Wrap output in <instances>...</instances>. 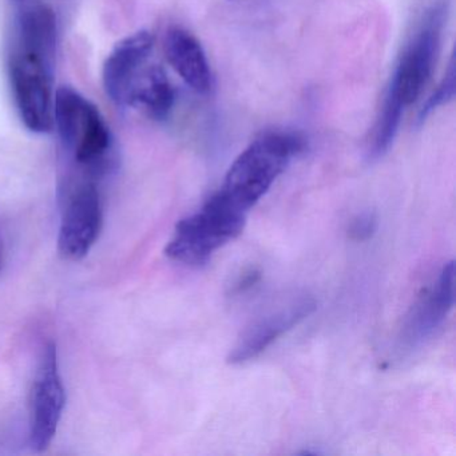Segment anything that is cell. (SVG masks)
<instances>
[{
    "label": "cell",
    "mask_w": 456,
    "mask_h": 456,
    "mask_svg": "<svg viewBox=\"0 0 456 456\" xmlns=\"http://www.w3.org/2000/svg\"><path fill=\"white\" fill-rule=\"evenodd\" d=\"M304 149L305 140L298 133H264L237 157L218 193L242 212H249Z\"/></svg>",
    "instance_id": "cell-1"
},
{
    "label": "cell",
    "mask_w": 456,
    "mask_h": 456,
    "mask_svg": "<svg viewBox=\"0 0 456 456\" xmlns=\"http://www.w3.org/2000/svg\"><path fill=\"white\" fill-rule=\"evenodd\" d=\"M245 223L247 213L217 191L200 212L175 225L165 253L170 260L201 268L209 263L216 250L241 234Z\"/></svg>",
    "instance_id": "cell-2"
},
{
    "label": "cell",
    "mask_w": 456,
    "mask_h": 456,
    "mask_svg": "<svg viewBox=\"0 0 456 456\" xmlns=\"http://www.w3.org/2000/svg\"><path fill=\"white\" fill-rule=\"evenodd\" d=\"M448 10V0H435L424 12L418 28L400 57L388 92L404 108L418 101L434 73Z\"/></svg>",
    "instance_id": "cell-3"
},
{
    "label": "cell",
    "mask_w": 456,
    "mask_h": 456,
    "mask_svg": "<svg viewBox=\"0 0 456 456\" xmlns=\"http://www.w3.org/2000/svg\"><path fill=\"white\" fill-rule=\"evenodd\" d=\"M66 404V391L58 364L57 346L42 349L30 392L28 442L36 452H44L57 435Z\"/></svg>",
    "instance_id": "cell-4"
},
{
    "label": "cell",
    "mask_w": 456,
    "mask_h": 456,
    "mask_svg": "<svg viewBox=\"0 0 456 456\" xmlns=\"http://www.w3.org/2000/svg\"><path fill=\"white\" fill-rule=\"evenodd\" d=\"M54 68L15 50L10 63V78L15 102L26 127L34 133H49L54 126L53 102Z\"/></svg>",
    "instance_id": "cell-5"
},
{
    "label": "cell",
    "mask_w": 456,
    "mask_h": 456,
    "mask_svg": "<svg viewBox=\"0 0 456 456\" xmlns=\"http://www.w3.org/2000/svg\"><path fill=\"white\" fill-rule=\"evenodd\" d=\"M58 249L66 260L78 261L89 255L103 225V209L97 185L78 183L63 200Z\"/></svg>",
    "instance_id": "cell-6"
},
{
    "label": "cell",
    "mask_w": 456,
    "mask_h": 456,
    "mask_svg": "<svg viewBox=\"0 0 456 456\" xmlns=\"http://www.w3.org/2000/svg\"><path fill=\"white\" fill-rule=\"evenodd\" d=\"M455 304V263L443 266L436 280L411 306L397 338L399 354H411L426 344L442 327Z\"/></svg>",
    "instance_id": "cell-7"
},
{
    "label": "cell",
    "mask_w": 456,
    "mask_h": 456,
    "mask_svg": "<svg viewBox=\"0 0 456 456\" xmlns=\"http://www.w3.org/2000/svg\"><path fill=\"white\" fill-rule=\"evenodd\" d=\"M316 309V300L311 296H298L285 305L264 314L244 330L228 356L231 364H244L263 354L277 338L300 324Z\"/></svg>",
    "instance_id": "cell-8"
},
{
    "label": "cell",
    "mask_w": 456,
    "mask_h": 456,
    "mask_svg": "<svg viewBox=\"0 0 456 456\" xmlns=\"http://www.w3.org/2000/svg\"><path fill=\"white\" fill-rule=\"evenodd\" d=\"M153 44V37L149 31H138L119 41L106 60L103 86L106 94L117 105L125 106L130 84L148 61Z\"/></svg>",
    "instance_id": "cell-9"
},
{
    "label": "cell",
    "mask_w": 456,
    "mask_h": 456,
    "mask_svg": "<svg viewBox=\"0 0 456 456\" xmlns=\"http://www.w3.org/2000/svg\"><path fill=\"white\" fill-rule=\"evenodd\" d=\"M165 55L178 76L200 94L212 89V71L199 39L185 28H170L165 37Z\"/></svg>",
    "instance_id": "cell-10"
},
{
    "label": "cell",
    "mask_w": 456,
    "mask_h": 456,
    "mask_svg": "<svg viewBox=\"0 0 456 456\" xmlns=\"http://www.w3.org/2000/svg\"><path fill=\"white\" fill-rule=\"evenodd\" d=\"M175 90L159 65H143L127 90L125 105L142 109L151 118H167L175 106Z\"/></svg>",
    "instance_id": "cell-11"
},
{
    "label": "cell",
    "mask_w": 456,
    "mask_h": 456,
    "mask_svg": "<svg viewBox=\"0 0 456 456\" xmlns=\"http://www.w3.org/2000/svg\"><path fill=\"white\" fill-rule=\"evenodd\" d=\"M57 18L47 6H36L20 18L18 49L54 68Z\"/></svg>",
    "instance_id": "cell-12"
},
{
    "label": "cell",
    "mask_w": 456,
    "mask_h": 456,
    "mask_svg": "<svg viewBox=\"0 0 456 456\" xmlns=\"http://www.w3.org/2000/svg\"><path fill=\"white\" fill-rule=\"evenodd\" d=\"M404 109V106L395 95L387 92L383 108H381L375 129H373L372 141H370V149H368V159L370 161L380 159L391 148L397 132H399Z\"/></svg>",
    "instance_id": "cell-13"
},
{
    "label": "cell",
    "mask_w": 456,
    "mask_h": 456,
    "mask_svg": "<svg viewBox=\"0 0 456 456\" xmlns=\"http://www.w3.org/2000/svg\"><path fill=\"white\" fill-rule=\"evenodd\" d=\"M456 65L455 58L451 57L450 63H448L447 71H445L444 77H443L442 82L439 86L436 87L434 93L429 95L427 102L424 103L421 108L420 113H419V124H423L435 110L442 108V106L447 105L455 97L456 90Z\"/></svg>",
    "instance_id": "cell-14"
},
{
    "label": "cell",
    "mask_w": 456,
    "mask_h": 456,
    "mask_svg": "<svg viewBox=\"0 0 456 456\" xmlns=\"http://www.w3.org/2000/svg\"><path fill=\"white\" fill-rule=\"evenodd\" d=\"M378 231V217L373 212L356 216L349 225L348 234L354 241H368Z\"/></svg>",
    "instance_id": "cell-15"
},
{
    "label": "cell",
    "mask_w": 456,
    "mask_h": 456,
    "mask_svg": "<svg viewBox=\"0 0 456 456\" xmlns=\"http://www.w3.org/2000/svg\"><path fill=\"white\" fill-rule=\"evenodd\" d=\"M0 269H2V257H0Z\"/></svg>",
    "instance_id": "cell-16"
}]
</instances>
